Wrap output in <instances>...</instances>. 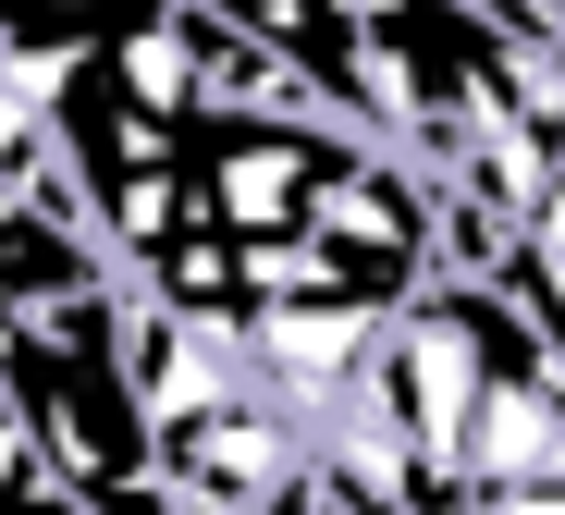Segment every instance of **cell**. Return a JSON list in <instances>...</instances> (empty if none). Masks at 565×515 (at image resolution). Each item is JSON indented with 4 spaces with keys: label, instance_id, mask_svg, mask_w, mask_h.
<instances>
[{
    "label": "cell",
    "instance_id": "obj_1",
    "mask_svg": "<svg viewBox=\"0 0 565 515\" xmlns=\"http://www.w3.org/2000/svg\"><path fill=\"white\" fill-rule=\"evenodd\" d=\"M344 148L332 111H308V98H270V111H210L184 124V172H198V222L222 234H296L320 160Z\"/></svg>",
    "mask_w": 565,
    "mask_h": 515
},
{
    "label": "cell",
    "instance_id": "obj_2",
    "mask_svg": "<svg viewBox=\"0 0 565 515\" xmlns=\"http://www.w3.org/2000/svg\"><path fill=\"white\" fill-rule=\"evenodd\" d=\"M467 515H565V479L553 491H492V503H467Z\"/></svg>",
    "mask_w": 565,
    "mask_h": 515
},
{
    "label": "cell",
    "instance_id": "obj_3",
    "mask_svg": "<svg viewBox=\"0 0 565 515\" xmlns=\"http://www.w3.org/2000/svg\"><path fill=\"white\" fill-rule=\"evenodd\" d=\"M246 515H320V466H308V479H282V491H270V503H246Z\"/></svg>",
    "mask_w": 565,
    "mask_h": 515
},
{
    "label": "cell",
    "instance_id": "obj_4",
    "mask_svg": "<svg viewBox=\"0 0 565 515\" xmlns=\"http://www.w3.org/2000/svg\"><path fill=\"white\" fill-rule=\"evenodd\" d=\"M320 515H344V503H332V491H320Z\"/></svg>",
    "mask_w": 565,
    "mask_h": 515
}]
</instances>
